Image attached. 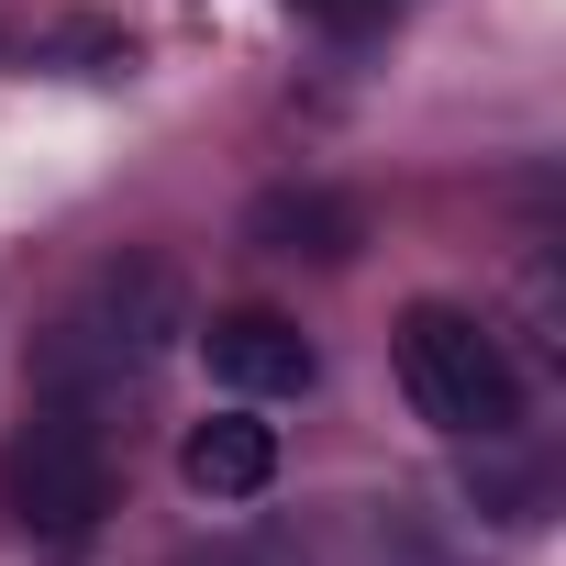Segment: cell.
Returning a JSON list of instances; mask_svg holds the SVG:
<instances>
[{"instance_id": "5b68a950", "label": "cell", "mask_w": 566, "mask_h": 566, "mask_svg": "<svg viewBox=\"0 0 566 566\" xmlns=\"http://www.w3.org/2000/svg\"><path fill=\"white\" fill-rule=\"evenodd\" d=\"M178 478H189V500H211V511L266 500V478H277V422H255V400L200 411V422L178 433Z\"/></svg>"}, {"instance_id": "7a4b0ae2", "label": "cell", "mask_w": 566, "mask_h": 566, "mask_svg": "<svg viewBox=\"0 0 566 566\" xmlns=\"http://www.w3.org/2000/svg\"><path fill=\"white\" fill-rule=\"evenodd\" d=\"M400 389H411V411H422L433 433H455V444L522 433V367H511V345H500L478 312H455V301H411V312H400Z\"/></svg>"}, {"instance_id": "52a82bcc", "label": "cell", "mask_w": 566, "mask_h": 566, "mask_svg": "<svg viewBox=\"0 0 566 566\" xmlns=\"http://www.w3.org/2000/svg\"><path fill=\"white\" fill-rule=\"evenodd\" d=\"M290 12H323V23H367V12H389V0H290Z\"/></svg>"}, {"instance_id": "6da1fadb", "label": "cell", "mask_w": 566, "mask_h": 566, "mask_svg": "<svg viewBox=\"0 0 566 566\" xmlns=\"http://www.w3.org/2000/svg\"><path fill=\"white\" fill-rule=\"evenodd\" d=\"M189 334V277L167 255H112L90 266V290L56 312V334L34 345V400H67L90 422H112Z\"/></svg>"}, {"instance_id": "8992f818", "label": "cell", "mask_w": 566, "mask_h": 566, "mask_svg": "<svg viewBox=\"0 0 566 566\" xmlns=\"http://www.w3.org/2000/svg\"><path fill=\"white\" fill-rule=\"evenodd\" d=\"M255 244H266V255L345 266V255H356V200H334V189H266V200H255Z\"/></svg>"}, {"instance_id": "277c9868", "label": "cell", "mask_w": 566, "mask_h": 566, "mask_svg": "<svg viewBox=\"0 0 566 566\" xmlns=\"http://www.w3.org/2000/svg\"><path fill=\"white\" fill-rule=\"evenodd\" d=\"M200 356H211V389H233V400H301L323 378V356L290 312H222L200 334Z\"/></svg>"}, {"instance_id": "3957f363", "label": "cell", "mask_w": 566, "mask_h": 566, "mask_svg": "<svg viewBox=\"0 0 566 566\" xmlns=\"http://www.w3.org/2000/svg\"><path fill=\"white\" fill-rule=\"evenodd\" d=\"M0 500H12L23 533L78 544L112 511V422H90L67 400H34V422L12 433V455H0Z\"/></svg>"}]
</instances>
